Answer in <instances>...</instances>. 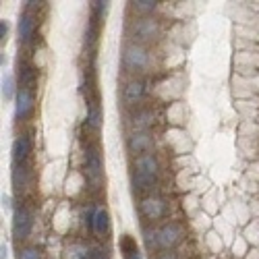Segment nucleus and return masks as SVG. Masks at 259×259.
Masks as SVG:
<instances>
[{
  "instance_id": "obj_11",
  "label": "nucleus",
  "mask_w": 259,
  "mask_h": 259,
  "mask_svg": "<svg viewBox=\"0 0 259 259\" xmlns=\"http://www.w3.org/2000/svg\"><path fill=\"white\" fill-rule=\"evenodd\" d=\"M145 94V83L139 81V79H133L125 85V90H123V100L127 106H135V104H139L141 98Z\"/></svg>"
},
{
  "instance_id": "obj_16",
  "label": "nucleus",
  "mask_w": 259,
  "mask_h": 259,
  "mask_svg": "<svg viewBox=\"0 0 259 259\" xmlns=\"http://www.w3.org/2000/svg\"><path fill=\"white\" fill-rule=\"evenodd\" d=\"M19 79H21V90H31L36 92V85H38V71L33 66H23L21 73H19Z\"/></svg>"
},
{
  "instance_id": "obj_13",
  "label": "nucleus",
  "mask_w": 259,
  "mask_h": 259,
  "mask_svg": "<svg viewBox=\"0 0 259 259\" xmlns=\"http://www.w3.org/2000/svg\"><path fill=\"white\" fill-rule=\"evenodd\" d=\"M118 247H120V253H123V259H141V249L131 234L120 236Z\"/></svg>"
},
{
  "instance_id": "obj_10",
  "label": "nucleus",
  "mask_w": 259,
  "mask_h": 259,
  "mask_svg": "<svg viewBox=\"0 0 259 259\" xmlns=\"http://www.w3.org/2000/svg\"><path fill=\"white\" fill-rule=\"evenodd\" d=\"M33 104H36V96H33V92L19 88V92H17V108H15L17 118L19 120L27 118L33 112Z\"/></svg>"
},
{
  "instance_id": "obj_9",
  "label": "nucleus",
  "mask_w": 259,
  "mask_h": 259,
  "mask_svg": "<svg viewBox=\"0 0 259 259\" xmlns=\"http://www.w3.org/2000/svg\"><path fill=\"white\" fill-rule=\"evenodd\" d=\"M29 153H31V139H29V135H19L13 141V149H11L13 166H25Z\"/></svg>"
},
{
  "instance_id": "obj_23",
  "label": "nucleus",
  "mask_w": 259,
  "mask_h": 259,
  "mask_svg": "<svg viewBox=\"0 0 259 259\" xmlns=\"http://www.w3.org/2000/svg\"><path fill=\"white\" fill-rule=\"evenodd\" d=\"M19 259H42V257H40V251H38V249H33V247H25V249H21Z\"/></svg>"
},
{
  "instance_id": "obj_25",
  "label": "nucleus",
  "mask_w": 259,
  "mask_h": 259,
  "mask_svg": "<svg viewBox=\"0 0 259 259\" xmlns=\"http://www.w3.org/2000/svg\"><path fill=\"white\" fill-rule=\"evenodd\" d=\"M90 259H108V257H106V253H104L102 249H92Z\"/></svg>"
},
{
  "instance_id": "obj_26",
  "label": "nucleus",
  "mask_w": 259,
  "mask_h": 259,
  "mask_svg": "<svg viewBox=\"0 0 259 259\" xmlns=\"http://www.w3.org/2000/svg\"><path fill=\"white\" fill-rule=\"evenodd\" d=\"M9 257V249H7V245L3 243V245H0V259H7Z\"/></svg>"
},
{
  "instance_id": "obj_22",
  "label": "nucleus",
  "mask_w": 259,
  "mask_h": 259,
  "mask_svg": "<svg viewBox=\"0 0 259 259\" xmlns=\"http://www.w3.org/2000/svg\"><path fill=\"white\" fill-rule=\"evenodd\" d=\"M108 5L110 3H102V0H98V3H92V9H94L92 15H96L98 19H102V17L106 15V11H108Z\"/></svg>"
},
{
  "instance_id": "obj_24",
  "label": "nucleus",
  "mask_w": 259,
  "mask_h": 259,
  "mask_svg": "<svg viewBox=\"0 0 259 259\" xmlns=\"http://www.w3.org/2000/svg\"><path fill=\"white\" fill-rule=\"evenodd\" d=\"M7 33H9V23L3 19V21H0V40H7Z\"/></svg>"
},
{
  "instance_id": "obj_7",
  "label": "nucleus",
  "mask_w": 259,
  "mask_h": 259,
  "mask_svg": "<svg viewBox=\"0 0 259 259\" xmlns=\"http://www.w3.org/2000/svg\"><path fill=\"white\" fill-rule=\"evenodd\" d=\"M127 147L129 151L135 155H143V153H151L153 149V139L147 131H135L129 139H127Z\"/></svg>"
},
{
  "instance_id": "obj_17",
  "label": "nucleus",
  "mask_w": 259,
  "mask_h": 259,
  "mask_svg": "<svg viewBox=\"0 0 259 259\" xmlns=\"http://www.w3.org/2000/svg\"><path fill=\"white\" fill-rule=\"evenodd\" d=\"M155 9H158L155 0H135V3H131V11L137 15H151Z\"/></svg>"
},
{
  "instance_id": "obj_21",
  "label": "nucleus",
  "mask_w": 259,
  "mask_h": 259,
  "mask_svg": "<svg viewBox=\"0 0 259 259\" xmlns=\"http://www.w3.org/2000/svg\"><path fill=\"white\" fill-rule=\"evenodd\" d=\"M92 249H85L81 245H71L66 249V259H90Z\"/></svg>"
},
{
  "instance_id": "obj_8",
  "label": "nucleus",
  "mask_w": 259,
  "mask_h": 259,
  "mask_svg": "<svg viewBox=\"0 0 259 259\" xmlns=\"http://www.w3.org/2000/svg\"><path fill=\"white\" fill-rule=\"evenodd\" d=\"M166 201L164 199H160V197H145V199H141V203H139V212H141V216L145 218V220H160V218H164L166 216Z\"/></svg>"
},
{
  "instance_id": "obj_19",
  "label": "nucleus",
  "mask_w": 259,
  "mask_h": 259,
  "mask_svg": "<svg viewBox=\"0 0 259 259\" xmlns=\"http://www.w3.org/2000/svg\"><path fill=\"white\" fill-rule=\"evenodd\" d=\"M25 181H27V168L25 166H13V185L15 189H21L25 187Z\"/></svg>"
},
{
  "instance_id": "obj_28",
  "label": "nucleus",
  "mask_w": 259,
  "mask_h": 259,
  "mask_svg": "<svg viewBox=\"0 0 259 259\" xmlns=\"http://www.w3.org/2000/svg\"><path fill=\"white\" fill-rule=\"evenodd\" d=\"M3 207H5V210H9V207H11V197L9 195H3Z\"/></svg>"
},
{
  "instance_id": "obj_4",
  "label": "nucleus",
  "mask_w": 259,
  "mask_h": 259,
  "mask_svg": "<svg viewBox=\"0 0 259 259\" xmlns=\"http://www.w3.org/2000/svg\"><path fill=\"white\" fill-rule=\"evenodd\" d=\"M147 64H149V50L143 44L129 42L123 50V66L129 73H137L143 71Z\"/></svg>"
},
{
  "instance_id": "obj_5",
  "label": "nucleus",
  "mask_w": 259,
  "mask_h": 259,
  "mask_svg": "<svg viewBox=\"0 0 259 259\" xmlns=\"http://www.w3.org/2000/svg\"><path fill=\"white\" fill-rule=\"evenodd\" d=\"M33 228V214L25 205H19L13 214V236L15 240H25Z\"/></svg>"
},
{
  "instance_id": "obj_1",
  "label": "nucleus",
  "mask_w": 259,
  "mask_h": 259,
  "mask_svg": "<svg viewBox=\"0 0 259 259\" xmlns=\"http://www.w3.org/2000/svg\"><path fill=\"white\" fill-rule=\"evenodd\" d=\"M135 175H133V185L139 191H151L158 185V160L153 153H143L135 158Z\"/></svg>"
},
{
  "instance_id": "obj_3",
  "label": "nucleus",
  "mask_w": 259,
  "mask_h": 259,
  "mask_svg": "<svg viewBox=\"0 0 259 259\" xmlns=\"http://www.w3.org/2000/svg\"><path fill=\"white\" fill-rule=\"evenodd\" d=\"M155 238H153V247L155 249H162V251H170V249H175L183 236H185V228L181 226L179 222H168L164 224L162 228H158L153 232Z\"/></svg>"
},
{
  "instance_id": "obj_12",
  "label": "nucleus",
  "mask_w": 259,
  "mask_h": 259,
  "mask_svg": "<svg viewBox=\"0 0 259 259\" xmlns=\"http://www.w3.org/2000/svg\"><path fill=\"white\" fill-rule=\"evenodd\" d=\"M36 27H38L36 17L25 11V13L21 15V19H19V40H21L23 44H27V42L33 38V33H36Z\"/></svg>"
},
{
  "instance_id": "obj_15",
  "label": "nucleus",
  "mask_w": 259,
  "mask_h": 259,
  "mask_svg": "<svg viewBox=\"0 0 259 259\" xmlns=\"http://www.w3.org/2000/svg\"><path fill=\"white\" fill-rule=\"evenodd\" d=\"M108 230H110V214L104 207H100V210H96V216H94V232L100 236H106Z\"/></svg>"
},
{
  "instance_id": "obj_14",
  "label": "nucleus",
  "mask_w": 259,
  "mask_h": 259,
  "mask_svg": "<svg viewBox=\"0 0 259 259\" xmlns=\"http://www.w3.org/2000/svg\"><path fill=\"white\" fill-rule=\"evenodd\" d=\"M88 127L92 131H100L102 127V108H100V102L96 98H90L88 100Z\"/></svg>"
},
{
  "instance_id": "obj_2",
  "label": "nucleus",
  "mask_w": 259,
  "mask_h": 259,
  "mask_svg": "<svg viewBox=\"0 0 259 259\" xmlns=\"http://www.w3.org/2000/svg\"><path fill=\"white\" fill-rule=\"evenodd\" d=\"M129 36L135 44H149L160 36V21L151 19V17H141L135 19L129 25Z\"/></svg>"
},
{
  "instance_id": "obj_6",
  "label": "nucleus",
  "mask_w": 259,
  "mask_h": 259,
  "mask_svg": "<svg viewBox=\"0 0 259 259\" xmlns=\"http://www.w3.org/2000/svg\"><path fill=\"white\" fill-rule=\"evenodd\" d=\"M83 170H85V177H88V181L98 187L104 179V164H102V158L100 153L96 149H88L83 155Z\"/></svg>"
},
{
  "instance_id": "obj_20",
  "label": "nucleus",
  "mask_w": 259,
  "mask_h": 259,
  "mask_svg": "<svg viewBox=\"0 0 259 259\" xmlns=\"http://www.w3.org/2000/svg\"><path fill=\"white\" fill-rule=\"evenodd\" d=\"M15 96V77L11 73L3 75V98L5 102H11Z\"/></svg>"
},
{
  "instance_id": "obj_27",
  "label": "nucleus",
  "mask_w": 259,
  "mask_h": 259,
  "mask_svg": "<svg viewBox=\"0 0 259 259\" xmlns=\"http://www.w3.org/2000/svg\"><path fill=\"white\" fill-rule=\"evenodd\" d=\"M158 259H177V255H175V253H170V251H166V253H160Z\"/></svg>"
},
{
  "instance_id": "obj_18",
  "label": "nucleus",
  "mask_w": 259,
  "mask_h": 259,
  "mask_svg": "<svg viewBox=\"0 0 259 259\" xmlns=\"http://www.w3.org/2000/svg\"><path fill=\"white\" fill-rule=\"evenodd\" d=\"M151 125H153V114H151L149 110L139 112V114L135 116V120H133V127H135V131H147Z\"/></svg>"
}]
</instances>
